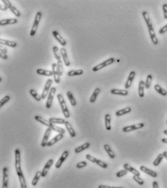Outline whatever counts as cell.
<instances>
[{
	"label": "cell",
	"mask_w": 167,
	"mask_h": 188,
	"mask_svg": "<svg viewBox=\"0 0 167 188\" xmlns=\"http://www.w3.org/2000/svg\"><path fill=\"white\" fill-rule=\"evenodd\" d=\"M87 162L86 161H80V162L78 163L76 165L77 169H82V168L85 167L87 166Z\"/></svg>",
	"instance_id": "f907efd6"
},
{
	"label": "cell",
	"mask_w": 167,
	"mask_h": 188,
	"mask_svg": "<svg viewBox=\"0 0 167 188\" xmlns=\"http://www.w3.org/2000/svg\"><path fill=\"white\" fill-rule=\"evenodd\" d=\"M57 100H58L60 106H61L62 111V113H63V114H64V117H65L66 119H69L70 116V112H69V109H68V108H67V103H66V101H65V99H64V98L63 97L62 94H61V93L57 94Z\"/></svg>",
	"instance_id": "3957f363"
},
{
	"label": "cell",
	"mask_w": 167,
	"mask_h": 188,
	"mask_svg": "<svg viewBox=\"0 0 167 188\" xmlns=\"http://www.w3.org/2000/svg\"><path fill=\"white\" fill-rule=\"evenodd\" d=\"M105 128L108 131H110L112 129V117L109 114H106L105 115Z\"/></svg>",
	"instance_id": "d4e9b609"
},
{
	"label": "cell",
	"mask_w": 167,
	"mask_h": 188,
	"mask_svg": "<svg viewBox=\"0 0 167 188\" xmlns=\"http://www.w3.org/2000/svg\"><path fill=\"white\" fill-rule=\"evenodd\" d=\"M153 80V76L152 75H148L146 78V80H145V88L146 89H149L151 88V83H152Z\"/></svg>",
	"instance_id": "f6af8a7d"
},
{
	"label": "cell",
	"mask_w": 167,
	"mask_h": 188,
	"mask_svg": "<svg viewBox=\"0 0 167 188\" xmlns=\"http://www.w3.org/2000/svg\"><path fill=\"white\" fill-rule=\"evenodd\" d=\"M0 57L2 60H7L8 58L7 50L5 48H3L2 46H1V48H0Z\"/></svg>",
	"instance_id": "7bdbcfd3"
},
{
	"label": "cell",
	"mask_w": 167,
	"mask_h": 188,
	"mask_svg": "<svg viewBox=\"0 0 167 188\" xmlns=\"http://www.w3.org/2000/svg\"><path fill=\"white\" fill-rule=\"evenodd\" d=\"M64 125H65L66 129H67V132H68L69 134H70V137H75V136H76V133H75V130H74L73 127H72V124H70V122L66 121V122L64 123Z\"/></svg>",
	"instance_id": "cb8c5ba5"
},
{
	"label": "cell",
	"mask_w": 167,
	"mask_h": 188,
	"mask_svg": "<svg viewBox=\"0 0 167 188\" xmlns=\"http://www.w3.org/2000/svg\"><path fill=\"white\" fill-rule=\"evenodd\" d=\"M15 167L18 179L24 177V174L21 169V155L19 148H17L15 151Z\"/></svg>",
	"instance_id": "7a4b0ae2"
},
{
	"label": "cell",
	"mask_w": 167,
	"mask_h": 188,
	"mask_svg": "<svg viewBox=\"0 0 167 188\" xmlns=\"http://www.w3.org/2000/svg\"><path fill=\"white\" fill-rule=\"evenodd\" d=\"M145 126L144 123H138V124H132L130 126H126V127H123L122 130L124 133H129V132L134 131V130H139V129L143 128Z\"/></svg>",
	"instance_id": "30bf717a"
},
{
	"label": "cell",
	"mask_w": 167,
	"mask_h": 188,
	"mask_svg": "<svg viewBox=\"0 0 167 188\" xmlns=\"http://www.w3.org/2000/svg\"><path fill=\"white\" fill-rule=\"evenodd\" d=\"M67 98H68L69 101H70V103L71 104L72 106H75L77 105V101L76 99H75L73 96V93H72V91H69L67 92Z\"/></svg>",
	"instance_id": "e575fe53"
},
{
	"label": "cell",
	"mask_w": 167,
	"mask_h": 188,
	"mask_svg": "<svg viewBox=\"0 0 167 188\" xmlns=\"http://www.w3.org/2000/svg\"><path fill=\"white\" fill-rule=\"evenodd\" d=\"M41 18H42V13L41 12H38L36 14V17H35L34 22H33V26H32L31 30H30V36H34L35 34L36 33L38 27H39V22H40Z\"/></svg>",
	"instance_id": "277c9868"
},
{
	"label": "cell",
	"mask_w": 167,
	"mask_h": 188,
	"mask_svg": "<svg viewBox=\"0 0 167 188\" xmlns=\"http://www.w3.org/2000/svg\"><path fill=\"white\" fill-rule=\"evenodd\" d=\"M19 181H20V184L21 188H28L27 184H26V179H25V177L20 178Z\"/></svg>",
	"instance_id": "681fc988"
},
{
	"label": "cell",
	"mask_w": 167,
	"mask_h": 188,
	"mask_svg": "<svg viewBox=\"0 0 167 188\" xmlns=\"http://www.w3.org/2000/svg\"><path fill=\"white\" fill-rule=\"evenodd\" d=\"M52 35L54 37V39L60 43V45H62V46H65L66 45H67V41H66V40L64 38H62V36L59 33V32L57 31V30H53Z\"/></svg>",
	"instance_id": "9a60e30c"
},
{
	"label": "cell",
	"mask_w": 167,
	"mask_h": 188,
	"mask_svg": "<svg viewBox=\"0 0 167 188\" xmlns=\"http://www.w3.org/2000/svg\"><path fill=\"white\" fill-rule=\"evenodd\" d=\"M145 88V83L143 80H140L138 85V95L140 98H143L145 96L144 89Z\"/></svg>",
	"instance_id": "83f0119b"
},
{
	"label": "cell",
	"mask_w": 167,
	"mask_h": 188,
	"mask_svg": "<svg viewBox=\"0 0 167 188\" xmlns=\"http://www.w3.org/2000/svg\"><path fill=\"white\" fill-rule=\"evenodd\" d=\"M0 43L2 45H5V46H7L9 47H11V48H15L17 46V43L15 41H9V40H5V39H1L0 40Z\"/></svg>",
	"instance_id": "f1b7e54d"
},
{
	"label": "cell",
	"mask_w": 167,
	"mask_h": 188,
	"mask_svg": "<svg viewBox=\"0 0 167 188\" xmlns=\"http://www.w3.org/2000/svg\"><path fill=\"white\" fill-rule=\"evenodd\" d=\"M56 91H57V88L55 87H52L50 90V92L48 95L47 97V101H46V108L48 109H51V106H52L53 103V101H54V96H55Z\"/></svg>",
	"instance_id": "52a82bcc"
},
{
	"label": "cell",
	"mask_w": 167,
	"mask_h": 188,
	"mask_svg": "<svg viewBox=\"0 0 167 188\" xmlns=\"http://www.w3.org/2000/svg\"><path fill=\"white\" fill-rule=\"evenodd\" d=\"M90 146H91V144H90L88 142L85 143H83L82 145H80V146L77 147V148H75V154H80V153L82 152V151H85V150L88 149Z\"/></svg>",
	"instance_id": "f546056e"
},
{
	"label": "cell",
	"mask_w": 167,
	"mask_h": 188,
	"mask_svg": "<svg viewBox=\"0 0 167 188\" xmlns=\"http://www.w3.org/2000/svg\"><path fill=\"white\" fill-rule=\"evenodd\" d=\"M166 124H167V121H166Z\"/></svg>",
	"instance_id": "6125c7cd"
},
{
	"label": "cell",
	"mask_w": 167,
	"mask_h": 188,
	"mask_svg": "<svg viewBox=\"0 0 167 188\" xmlns=\"http://www.w3.org/2000/svg\"><path fill=\"white\" fill-rule=\"evenodd\" d=\"M161 142H162L163 143L167 144V138H162L161 139Z\"/></svg>",
	"instance_id": "6f0895ef"
},
{
	"label": "cell",
	"mask_w": 167,
	"mask_h": 188,
	"mask_svg": "<svg viewBox=\"0 0 167 188\" xmlns=\"http://www.w3.org/2000/svg\"><path fill=\"white\" fill-rule=\"evenodd\" d=\"M127 172H127L126 169H124L123 170L119 171V172L116 174V177L118 178H121V177H122L125 176V175L127 174Z\"/></svg>",
	"instance_id": "c3c4849f"
},
{
	"label": "cell",
	"mask_w": 167,
	"mask_h": 188,
	"mask_svg": "<svg viewBox=\"0 0 167 188\" xmlns=\"http://www.w3.org/2000/svg\"><path fill=\"white\" fill-rule=\"evenodd\" d=\"M34 119L36 120V121L39 122L41 123V124H43V125L46 126L48 128L51 129V130H54V131L58 133L59 134L64 135V133H65V130H64V129L62 128V127H58V126L55 125V124H51L49 120H46V119L43 118V117H41V116H38V115H36V116H34Z\"/></svg>",
	"instance_id": "6da1fadb"
},
{
	"label": "cell",
	"mask_w": 167,
	"mask_h": 188,
	"mask_svg": "<svg viewBox=\"0 0 167 188\" xmlns=\"http://www.w3.org/2000/svg\"><path fill=\"white\" fill-rule=\"evenodd\" d=\"M123 167H124V169H126L127 172H130V173H132L133 174L135 175V176H138V177L140 176V172H139V171H137L136 169H135L134 167H133V166H130V164H124V165H123Z\"/></svg>",
	"instance_id": "603a6c76"
},
{
	"label": "cell",
	"mask_w": 167,
	"mask_h": 188,
	"mask_svg": "<svg viewBox=\"0 0 167 188\" xmlns=\"http://www.w3.org/2000/svg\"><path fill=\"white\" fill-rule=\"evenodd\" d=\"M60 52H61L62 58L63 62H64V64H65L66 67H70V60H69L68 55H67V50H66L64 47H62V48L60 49Z\"/></svg>",
	"instance_id": "2e32d148"
},
{
	"label": "cell",
	"mask_w": 167,
	"mask_h": 188,
	"mask_svg": "<svg viewBox=\"0 0 167 188\" xmlns=\"http://www.w3.org/2000/svg\"><path fill=\"white\" fill-rule=\"evenodd\" d=\"M41 177H41V171H38L36 173V174H35L34 177H33V180H32L31 182V184L33 186H36L38 184V182H39V179H40Z\"/></svg>",
	"instance_id": "60d3db41"
},
{
	"label": "cell",
	"mask_w": 167,
	"mask_h": 188,
	"mask_svg": "<svg viewBox=\"0 0 167 188\" xmlns=\"http://www.w3.org/2000/svg\"><path fill=\"white\" fill-rule=\"evenodd\" d=\"M3 177H2V188H8L9 182V171L7 167H4L2 170Z\"/></svg>",
	"instance_id": "8fae6325"
},
{
	"label": "cell",
	"mask_w": 167,
	"mask_h": 188,
	"mask_svg": "<svg viewBox=\"0 0 167 188\" xmlns=\"http://www.w3.org/2000/svg\"><path fill=\"white\" fill-rule=\"evenodd\" d=\"M51 129L47 128L46 129V132L44 133V135H43V139H42L41 143V145L42 148H44V147L47 146V144L49 143V138L50 135H51Z\"/></svg>",
	"instance_id": "7c38bea8"
},
{
	"label": "cell",
	"mask_w": 167,
	"mask_h": 188,
	"mask_svg": "<svg viewBox=\"0 0 167 188\" xmlns=\"http://www.w3.org/2000/svg\"><path fill=\"white\" fill-rule=\"evenodd\" d=\"M164 134L166 135H167V130H164Z\"/></svg>",
	"instance_id": "91938a15"
},
{
	"label": "cell",
	"mask_w": 167,
	"mask_h": 188,
	"mask_svg": "<svg viewBox=\"0 0 167 188\" xmlns=\"http://www.w3.org/2000/svg\"><path fill=\"white\" fill-rule=\"evenodd\" d=\"M163 12H164V17L165 19L167 20V4H164L162 6Z\"/></svg>",
	"instance_id": "816d5d0a"
},
{
	"label": "cell",
	"mask_w": 167,
	"mask_h": 188,
	"mask_svg": "<svg viewBox=\"0 0 167 188\" xmlns=\"http://www.w3.org/2000/svg\"><path fill=\"white\" fill-rule=\"evenodd\" d=\"M49 121L51 123V124H64L66 122V120L62 118H54V117H51L49 119Z\"/></svg>",
	"instance_id": "74e56055"
},
{
	"label": "cell",
	"mask_w": 167,
	"mask_h": 188,
	"mask_svg": "<svg viewBox=\"0 0 167 188\" xmlns=\"http://www.w3.org/2000/svg\"><path fill=\"white\" fill-rule=\"evenodd\" d=\"M52 50H53V52H54V57L57 59V61L62 60L61 52H60V51H59V49L58 47H57V46H54L52 47Z\"/></svg>",
	"instance_id": "ab89813d"
},
{
	"label": "cell",
	"mask_w": 167,
	"mask_h": 188,
	"mask_svg": "<svg viewBox=\"0 0 167 188\" xmlns=\"http://www.w3.org/2000/svg\"><path fill=\"white\" fill-rule=\"evenodd\" d=\"M57 69H58V72L59 74V76L61 77L63 75V72H64V68H63V62L62 60L57 61Z\"/></svg>",
	"instance_id": "ee69618b"
},
{
	"label": "cell",
	"mask_w": 167,
	"mask_h": 188,
	"mask_svg": "<svg viewBox=\"0 0 167 188\" xmlns=\"http://www.w3.org/2000/svg\"><path fill=\"white\" fill-rule=\"evenodd\" d=\"M98 188H112V187L109 186V185H99V186L98 187Z\"/></svg>",
	"instance_id": "11a10c76"
},
{
	"label": "cell",
	"mask_w": 167,
	"mask_h": 188,
	"mask_svg": "<svg viewBox=\"0 0 167 188\" xmlns=\"http://www.w3.org/2000/svg\"><path fill=\"white\" fill-rule=\"evenodd\" d=\"M140 171H142L143 172L145 173L146 174L149 175L150 177H153V178H156L157 177H158V174H157L156 172H154V171H153V170H151V169H148V168L145 167V166H141L140 167Z\"/></svg>",
	"instance_id": "ffe728a7"
},
{
	"label": "cell",
	"mask_w": 167,
	"mask_h": 188,
	"mask_svg": "<svg viewBox=\"0 0 167 188\" xmlns=\"http://www.w3.org/2000/svg\"><path fill=\"white\" fill-rule=\"evenodd\" d=\"M84 72V71L81 69H79V70H72L68 71L67 72V75L70 77L72 76H77V75H82Z\"/></svg>",
	"instance_id": "8d00e7d4"
},
{
	"label": "cell",
	"mask_w": 167,
	"mask_h": 188,
	"mask_svg": "<svg viewBox=\"0 0 167 188\" xmlns=\"http://www.w3.org/2000/svg\"><path fill=\"white\" fill-rule=\"evenodd\" d=\"M135 75H136V72H135V71H131V72H130L127 81H126L125 83V85H124V88H125L126 90L129 89V88H130L133 80H134V78H135Z\"/></svg>",
	"instance_id": "e0dca14e"
},
{
	"label": "cell",
	"mask_w": 167,
	"mask_h": 188,
	"mask_svg": "<svg viewBox=\"0 0 167 188\" xmlns=\"http://www.w3.org/2000/svg\"><path fill=\"white\" fill-rule=\"evenodd\" d=\"M63 137H64L63 134L57 135H56L54 138H52L51 140H50V141H49V143H48V144H47V146L50 147V146H51V145H54V144L57 143L59 142V140H61Z\"/></svg>",
	"instance_id": "4316f807"
},
{
	"label": "cell",
	"mask_w": 167,
	"mask_h": 188,
	"mask_svg": "<svg viewBox=\"0 0 167 188\" xmlns=\"http://www.w3.org/2000/svg\"><path fill=\"white\" fill-rule=\"evenodd\" d=\"M154 90H155L158 93H159L160 95H161V96H167V91H166L165 89H164V88H163L161 85H158V84H156V85H154Z\"/></svg>",
	"instance_id": "836d02e7"
},
{
	"label": "cell",
	"mask_w": 167,
	"mask_h": 188,
	"mask_svg": "<svg viewBox=\"0 0 167 188\" xmlns=\"http://www.w3.org/2000/svg\"><path fill=\"white\" fill-rule=\"evenodd\" d=\"M68 156H69L68 151H64V152H63V154H62V156L59 157V158L58 161H57V163H56L55 164V167L57 168V169H59V168L61 167L63 163H64V161L67 158Z\"/></svg>",
	"instance_id": "5bb4252c"
},
{
	"label": "cell",
	"mask_w": 167,
	"mask_h": 188,
	"mask_svg": "<svg viewBox=\"0 0 167 188\" xmlns=\"http://www.w3.org/2000/svg\"><path fill=\"white\" fill-rule=\"evenodd\" d=\"M112 188H123L122 187H112Z\"/></svg>",
	"instance_id": "94428289"
},
{
	"label": "cell",
	"mask_w": 167,
	"mask_h": 188,
	"mask_svg": "<svg viewBox=\"0 0 167 188\" xmlns=\"http://www.w3.org/2000/svg\"><path fill=\"white\" fill-rule=\"evenodd\" d=\"M36 73H37L38 75H44V76H48V77H51L53 75L52 71L43 70V69H41V68L36 70Z\"/></svg>",
	"instance_id": "4dcf8cb0"
},
{
	"label": "cell",
	"mask_w": 167,
	"mask_h": 188,
	"mask_svg": "<svg viewBox=\"0 0 167 188\" xmlns=\"http://www.w3.org/2000/svg\"><path fill=\"white\" fill-rule=\"evenodd\" d=\"M148 33H149L150 38H151V41H152V43H153L154 45H157L158 43V40L156 37V35L154 28L148 29Z\"/></svg>",
	"instance_id": "484cf974"
},
{
	"label": "cell",
	"mask_w": 167,
	"mask_h": 188,
	"mask_svg": "<svg viewBox=\"0 0 167 188\" xmlns=\"http://www.w3.org/2000/svg\"><path fill=\"white\" fill-rule=\"evenodd\" d=\"M132 111L131 107H125L122 109H120V110H118L116 112V116H123V115L127 114L130 113Z\"/></svg>",
	"instance_id": "d6a6232c"
},
{
	"label": "cell",
	"mask_w": 167,
	"mask_h": 188,
	"mask_svg": "<svg viewBox=\"0 0 167 188\" xmlns=\"http://www.w3.org/2000/svg\"><path fill=\"white\" fill-rule=\"evenodd\" d=\"M1 2L5 4V5L7 7L8 9H9V10H10L11 12H12V13L14 14L15 16L18 17V18H20V17L21 16V14L20 12V11L18 10L15 7H14L9 1H8V0H1Z\"/></svg>",
	"instance_id": "9c48e42d"
},
{
	"label": "cell",
	"mask_w": 167,
	"mask_h": 188,
	"mask_svg": "<svg viewBox=\"0 0 167 188\" xmlns=\"http://www.w3.org/2000/svg\"><path fill=\"white\" fill-rule=\"evenodd\" d=\"M163 154L164 155V158H166V159H167V151H164Z\"/></svg>",
	"instance_id": "680465c9"
},
{
	"label": "cell",
	"mask_w": 167,
	"mask_h": 188,
	"mask_svg": "<svg viewBox=\"0 0 167 188\" xmlns=\"http://www.w3.org/2000/svg\"><path fill=\"white\" fill-rule=\"evenodd\" d=\"M114 62H115V59L113 58V57H111V58L105 60V61H103V62L100 63V64H97V65H95V67H93V69H92L93 72H97V71H99V70L104 68V67H107V66L111 65V64H113Z\"/></svg>",
	"instance_id": "5b68a950"
},
{
	"label": "cell",
	"mask_w": 167,
	"mask_h": 188,
	"mask_svg": "<svg viewBox=\"0 0 167 188\" xmlns=\"http://www.w3.org/2000/svg\"><path fill=\"white\" fill-rule=\"evenodd\" d=\"M18 22V20L16 18H8V19H2L0 20V26H5L7 25L16 24Z\"/></svg>",
	"instance_id": "44dd1931"
},
{
	"label": "cell",
	"mask_w": 167,
	"mask_h": 188,
	"mask_svg": "<svg viewBox=\"0 0 167 188\" xmlns=\"http://www.w3.org/2000/svg\"><path fill=\"white\" fill-rule=\"evenodd\" d=\"M103 148H104L105 151H106V154H107L108 156H109V158H112V159H114V158H115L114 152L112 151V149L111 148V147L109 146L108 144H105V145H103Z\"/></svg>",
	"instance_id": "d590c367"
},
{
	"label": "cell",
	"mask_w": 167,
	"mask_h": 188,
	"mask_svg": "<svg viewBox=\"0 0 167 188\" xmlns=\"http://www.w3.org/2000/svg\"><path fill=\"white\" fill-rule=\"evenodd\" d=\"M166 32H167V24L165 25L164 26H163L161 28L159 29V30H158V33H159V34H164V33H165Z\"/></svg>",
	"instance_id": "f5cc1de1"
},
{
	"label": "cell",
	"mask_w": 167,
	"mask_h": 188,
	"mask_svg": "<svg viewBox=\"0 0 167 188\" xmlns=\"http://www.w3.org/2000/svg\"><path fill=\"white\" fill-rule=\"evenodd\" d=\"M0 9H2V10H3V11H6L7 9H8V8H7V7L6 5H5V4L2 3V4H1V5H0Z\"/></svg>",
	"instance_id": "db71d44e"
},
{
	"label": "cell",
	"mask_w": 167,
	"mask_h": 188,
	"mask_svg": "<svg viewBox=\"0 0 167 188\" xmlns=\"http://www.w3.org/2000/svg\"><path fill=\"white\" fill-rule=\"evenodd\" d=\"M142 15H143V19H144L145 23H146V26L147 27H148V29L153 28V23L151 20V18H150L149 15H148V12H146V11H143V12H142Z\"/></svg>",
	"instance_id": "d6986e66"
},
{
	"label": "cell",
	"mask_w": 167,
	"mask_h": 188,
	"mask_svg": "<svg viewBox=\"0 0 167 188\" xmlns=\"http://www.w3.org/2000/svg\"><path fill=\"white\" fill-rule=\"evenodd\" d=\"M110 93L114 95H118V96H127L129 93L127 90H122V89H117V88H113L110 91Z\"/></svg>",
	"instance_id": "7402d4cb"
},
{
	"label": "cell",
	"mask_w": 167,
	"mask_h": 188,
	"mask_svg": "<svg viewBox=\"0 0 167 188\" xmlns=\"http://www.w3.org/2000/svg\"><path fill=\"white\" fill-rule=\"evenodd\" d=\"M51 67H52V70H51V71H52L53 72V76H54V81H55L56 83H59L60 76L58 72V69H57V63H53L52 65H51Z\"/></svg>",
	"instance_id": "ac0fdd59"
},
{
	"label": "cell",
	"mask_w": 167,
	"mask_h": 188,
	"mask_svg": "<svg viewBox=\"0 0 167 188\" xmlns=\"http://www.w3.org/2000/svg\"><path fill=\"white\" fill-rule=\"evenodd\" d=\"M133 180L135 181V182H137L138 185H144V181H143V179H142L141 177H140L135 176V175H134V176L133 177Z\"/></svg>",
	"instance_id": "7dc6e473"
},
{
	"label": "cell",
	"mask_w": 167,
	"mask_h": 188,
	"mask_svg": "<svg viewBox=\"0 0 167 188\" xmlns=\"http://www.w3.org/2000/svg\"><path fill=\"white\" fill-rule=\"evenodd\" d=\"M29 93H30V94L32 96V97L36 101H41V96L39 95V93L36 90L30 89V91H29Z\"/></svg>",
	"instance_id": "f35d334b"
},
{
	"label": "cell",
	"mask_w": 167,
	"mask_h": 188,
	"mask_svg": "<svg viewBox=\"0 0 167 188\" xmlns=\"http://www.w3.org/2000/svg\"><path fill=\"white\" fill-rule=\"evenodd\" d=\"M85 158H86V159H88L89 161H91V162L92 163H94V164H96L98 166L103 168V169H106V168L108 167V164H106V163H105L104 161H101V160L95 158V157L90 155V154H87V155L85 156Z\"/></svg>",
	"instance_id": "8992f818"
},
{
	"label": "cell",
	"mask_w": 167,
	"mask_h": 188,
	"mask_svg": "<svg viewBox=\"0 0 167 188\" xmlns=\"http://www.w3.org/2000/svg\"><path fill=\"white\" fill-rule=\"evenodd\" d=\"M53 83V80L51 79H48L47 81H46V84H45L44 88L43 90V92L41 93V99H45L46 97H48V95L49 93L50 90H51V84Z\"/></svg>",
	"instance_id": "ba28073f"
},
{
	"label": "cell",
	"mask_w": 167,
	"mask_h": 188,
	"mask_svg": "<svg viewBox=\"0 0 167 188\" xmlns=\"http://www.w3.org/2000/svg\"><path fill=\"white\" fill-rule=\"evenodd\" d=\"M153 188H158V183L156 181L153 182Z\"/></svg>",
	"instance_id": "9f6ffc18"
},
{
	"label": "cell",
	"mask_w": 167,
	"mask_h": 188,
	"mask_svg": "<svg viewBox=\"0 0 167 188\" xmlns=\"http://www.w3.org/2000/svg\"><path fill=\"white\" fill-rule=\"evenodd\" d=\"M9 100H10V96H9V95H7V96H5V97L2 98V99H1V101H0V106L2 107V106H3L5 104H6V103H7Z\"/></svg>",
	"instance_id": "bcb514c9"
},
{
	"label": "cell",
	"mask_w": 167,
	"mask_h": 188,
	"mask_svg": "<svg viewBox=\"0 0 167 188\" xmlns=\"http://www.w3.org/2000/svg\"><path fill=\"white\" fill-rule=\"evenodd\" d=\"M53 164H54V160L51 159V158L49 160V161L46 163V164L44 165V167L43 168V170L41 171L42 177H46L48 172H49V171L50 168L51 167V166H52Z\"/></svg>",
	"instance_id": "4fadbf2b"
},
{
	"label": "cell",
	"mask_w": 167,
	"mask_h": 188,
	"mask_svg": "<svg viewBox=\"0 0 167 188\" xmlns=\"http://www.w3.org/2000/svg\"><path fill=\"white\" fill-rule=\"evenodd\" d=\"M100 93H101V88H95V89L94 90L93 94L91 95V98H90V100H89L90 103H93L95 101V100H96V99H97V96H99Z\"/></svg>",
	"instance_id": "1f68e13d"
},
{
	"label": "cell",
	"mask_w": 167,
	"mask_h": 188,
	"mask_svg": "<svg viewBox=\"0 0 167 188\" xmlns=\"http://www.w3.org/2000/svg\"><path fill=\"white\" fill-rule=\"evenodd\" d=\"M164 158V154H158V156L156 158V159L154 160L153 162V165L154 166H158L161 163L162 160Z\"/></svg>",
	"instance_id": "b9f144b4"
}]
</instances>
